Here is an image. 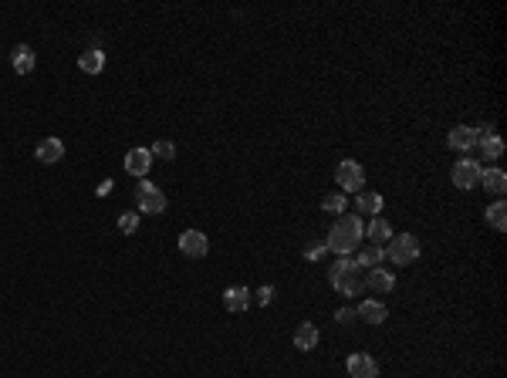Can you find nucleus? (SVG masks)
Instances as JSON below:
<instances>
[{
    "mask_svg": "<svg viewBox=\"0 0 507 378\" xmlns=\"http://www.w3.org/2000/svg\"><path fill=\"white\" fill-rule=\"evenodd\" d=\"M362 237H366V227H362V220L359 216H349V213H342L335 223H332V230H328V250H335L338 257H352V250L362 243Z\"/></svg>",
    "mask_w": 507,
    "mask_h": 378,
    "instance_id": "f257e3e1",
    "label": "nucleus"
},
{
    "mask_svg": "<svg viewBox=\"0 0 507 378\" xmlns=\"http://www.w3.org/2000/svg\"><path fill=\"white\" fill-rule=\"evenodd\" d=\"M362 267L355 264V257H342L335 260L332 267H328V284L338 290V294H345V297H359L362 294Z\"/></svg>",
    "mask_w": 507,
    "mask_h": 378,
    "instance_id": "f03ea898",
    "label": "nucleus"
},
{
    "mask_svg": "<svg viewBox=\"0 0 507 378\" xmlns=\"http://www.w3.org/2000/svg\"><path fill=\"white\" fill-rule=\"evenodd\" d=\"M385 257L392 260V264H400V267L413 264V260L419 257V237H416V233H400V237H392L389 247H385Z\"/></svg>",
    "mask_w": 507,
    "mask_h": 378,
    "instance_id": "7ed1b4c3",
    "label": "nucleus"
},
{
    "mask_svg": "<svg viewBox=\"0 0 507 378\" xmlns=\"http://www.w3.org/2000/svg\"><path fill=\"white\" fill-rule=\"evenodd\" d=\"M335 182L342 193H355V189H362L366 186V169L359 166L355 159H342L335 166Z\"/></svg>",
    "mask_w": 507,
    "mask_h": 378,
    "instance_id": "20e7f679",
    "label": "nucleus"
},
{
    "mask_svg": "<svg viewBox=\"0 0 507 378\" xmlns=\"http://www.w3.org/2000/svg\"><path fill=\"white\" fill-rule=\"evenodd\" d=\"M139 213H166V196H163V189L153 186L149 179L139 182Z\"/></svg>",
    "mask_w": 507,
    "mask_h": 378,
    "instance_id": "39448f33",
    "label": "nucleus"
},
{
    "mask_svg": "<svg viewBox=\"0 0 507 378\" xmlns=\"http://www.w3.org/2000/svg\"><path fill=\"white\" fill-rule=\"evenodd\" d=\"M480 163L477 159H460V163H453V172H450V179L457 189H474L477 182H480Z\"/></svg>",
    "mask_w": 507,
    "mask_h": 378,
    "instance_id": "423d86ee",
    "label": "nucleus"
},
{
    "mask_svg": "<svg viewBox=\"0 0 507 378\" xmlns=\"http://www.w3.org/2000/svg\"><path fill=\"white\" fill-rule=\"evenodd\" d=\"M206 250H210L206 233H200V230H183V233H180V254H183V257L200 260V257H206Z\"/></svg>",
    "mask_w": 507,
    "mask_h": 378,
    "instance_id": "0eeeda50",
    "label": "nucleus"
},
{
    "mask_svg": "<svg viewBox=\"0 0 507 378\" xmlns=\"http://www.w3.org/2000/svg\"><path fill=\"white\" fill-rule=\"evenodd\" d=\"M125 172L129 176H139V179H146V172L153 169V152L149 149H129L125 152Z\"/></svg>",
    "mask_w": 507,
    "mask_h": 378,
    "instance_id": "6e6552de",
    "label": "nucleus"
},
{
    "mask_svg": "<svg viewBox=\"0 0 507 378\" xmlns=\"http://www.w3.org/2000/svg\"><path fill=\"white\" fill-rule=\"evenodd\" d=\"M345 368H349V375L352 378H379V362L372 358V355H349V362H345Z\"/></svg>",
    "mask_w": 507,
    "mask_h": 378,
    "instance_id": "1a4fd4ad",
    "label": "nucleus"
},
{
    "mask_svg": "<svg viewBox=\"0 0 507 378\" xmlns=\"http://www.w3.org/2000/svg\"><path fill=\"white\" fill-rule=\"evenodd\" d=\"M362 284L369 290H375V294H389V290L396 288V277L389 271H383V267H372V271L362 273Z\"/></svg>",
    "mask_w": 507,
    "mask_h": 378,
    "instance_id": "9d476101",
    "label": "nucleus"
},
{
    "mask_svg": "<svg viewBox=\"0 0 507 378\" xmlns=\"http://www.w3.org/2000/svg\"><path fill=\"white\" fill-rule=\"evenodd\" d=\"M477 146H484V155H487L491 163L504 155V138L497 136L494 129H477Z\"/></svg>",
    "mask_w": 507,
    "mask_h": 378,
    "instance_id": "9b49d317",
    "label": "nucleus"
},
{
    "mask_svg": "<svg viewBox=\"0 0 507 378\" xmlns=\"http://www.w3.org/2000/svg\"><path fill=\"white\" fill-rule=\"evenodd\" d=\"M446 142H450V149L470 152L477 146V129H470V125H457V129H450Z\"/></svg>",
    "mask_w": 507,
    "mask_h": 378,
    "instance_id": "f8f14e48",
    "label": "nucleus"
},
{
    "mask_svg": "<svg viewBox=\"0 0 507 378\" xmlns=\"http://www.w3.org/2000/svg\"><path fill=\"white\" fill-rule=\"evenodd\" d=\"M34 155H37V163H45V166H54V163H62V155H64V142L62 138H45V142H41V146H37V152H34Z\"/></svg>",
    "mask_w": 507,
    "mask_h": 378,
    "instance_id": "ddd939ff",
    "label": "nucleus"
},
{
    "mask_svg": "<svg viewBox=\"0 0 507 378\" xmlns=\"http://www.w3.org/2000/svg\"><path fill=\"white\" fill-rule=\"evenodd\" d=\"M11 64H14L17 75H31L34 64H37V54H34L28 45H17L14 51H11Z\"/></svg>",
    "mask_w": 507,
    "mask_h": 378,
    "instance_id": "4468645a",
    "label": "nucleus"
},
{
    "mask_svg": "<svg viewBox=\"0 0 507 378\" xmlns=\"http://www.w3.org/2000/svg\"><path fill=\"white\" fill-rule=\"evenodd\" d=\"M385 260V247H375V243H366L359 254H355V264L362 267V271H372V267H383Z\"/></svg>",
    "mask_w": 507,
    "mask_h": 378,
    "instance_id": "2eb2a0df",
    "label": "nucleus"
},
{
    "mask_svg": "<svg viewBox=\"0 0 507 378\" xmlns=\"http://www.w3.org/2000/svg\"><path fill=\"white\" fill-rule=\"evenodd\" d=\"M294 348L298 351H315L318 348V328L311 321H301L298 331H294Z\"/></svg>",
    "mask_w": 507,
    "mask_h": 378,
    "instance_id": "dca6fc26",
    "label": "nucleus"
},
{
    "mask_svg": "<svg viewBox=\"0 0 507 378\" xmlns=\"http://www.w3.org/2000/svg\"><path fill=\"white\" fill-rule=\"evenodd\" d=\"M366 237H369V243H375V247L389 243L392 240V227H389V220H385V216H372V223L366 227Z\"/></svg>",
    "mask_w": 507,
    "mask_h": 378,
    "instance_id": "f3484780",
    "label": "nucleus"
},
{
    "mask_svg": "<svg viewBox=\"0 0 507 378\" xmlns=\"http://www.w3.org/2000/svg\"><path fill=\"white\" fill-rule=\"evenodd\" d=\"M223 307H227V311H233V314L247 311V307H250V290H247V288H227V290H223Z\"/></svg>",
    "mask_w": 507,
    "mask_h": 378,
    "instance_id": "a211bd4d",
    "label": "nucleus"
},
{
    "mask_svg": "<svg viewBox=\"0 0 507 378\" xmlns=\"http://www.w3.org/2000/svg\"><path fill=\"white\" fill-rule=\"evenodd\" d=\"M385 304H379V301H362L359 307H355V318H362L366 324H383L385 321Z\"/></svg>",
    "mask_w": 507,
    "mask_h": 378,
    "instance_id": "6ab92c4d",
    "label": "nucleus"
},
{
    "mask_svg": "<svg viewBox=\"0 0 507 378\" xmlns=\"http://www.w3.org/2000/svg\"><path fill=\"white\" fill-rule=\"evenodd\" d=\"M383 206H385V199L379 193H359V199H355V210L362 213V216H379Z\"/></svg>",
    "mask_w": 507,
    "mask_h": 378,
    "instance_id": "aec40b11",
    "label": "nucleus"
},
{
    "mask_svg": "<svg viewBox=\"0 0 507 378\" xmlns=\"http://www.w3.org/2000/svg\"><path fill=\"white\" fill-rule=\"evenodd\" d=\"M480 182L491 189L494 196H504V189H507V172H504V169H484V172H480Z\"/></svg>",
    "mask_w": 507,
    "mask_h": 378,
    "instance_id": "412c9836",
    "label": "nucleus"
},
{
    "mask_svg": "<svg viewBox=\"0 0 507 378\" xmlns=\"http://www.w3.org/2000/svg\"><path fill=\"white\" fill-rule=\"evenodd\" d=\"M484 216H487V223H491L497 233H504V230H507V203H504V199L491 203V206L484 210Z\"/></svg>",
    "mask_w": 507,
    "mask_h": 378,
    "instance_id": "4be33fe9",
    "label": "nucleus"
},
{
    "mask_svg": "<svg viewBox=\"0 0 507 378\" xmlns=\"http://www.w3.org/2000/svg\"><path fill=\"white\" fill-rule=\"evenodd\" d=\"M78 68H81L85 75H98V71L105 68V54H102L98 47H92V51H85V54L78 58Z\"/></svg>",
    "mask_w": 507,
    "mask_h": 378,
    "instance_id": "5701e85b",
    "label": "nucleus"
},
{
    "mask_svg": "<svg viewBox=\"0 0 507 378\" xmlns=\"http://www.w3.org/2000/svg\"><path fill=\"white\" fill-rule=\"evenodd\" d=\"M322 210L325 213H335V216H342V213L349 210V199H345V193H332V196L322 199Z\"/></svg>",
    "mask_w": 507,
    "mask_h": 378,
    "instance_id": "b1692460",
    "label": "nucleus"
},
{
    "mask_svg": "<svg viewBox=\"0 0 507 378\" xmlns=\"http://www.w3.org/2000/svg\"><path fill=\"white\" fill-rule=\"evenodd\" d=\"M153 159H176V146H173V142H166V138H159V142H153Z\"/></svg>",
    "mask_w": 507,
    "mask_h": 378,
    "instance_id": "393cba45",
    "label": "nucleus"
},
{
    "mask_svg": "<svg viewBox=\"0 0 507 378\" xmlns=\"http://www.w3.org/2000/svg\"><path fill=\"white\" fill-rule=\"evenodd\" d=\"M119 230H122V233H136V230H139V216H136V210H125L122 216H119Z\"/></svg>",
    "mask_w": 507,
    "mask_h": 378,
    "instance_id": "a878e982",
    "label": "nucleus"
},
{
    "mask_svg": "<svg viewBox=\"0 0 507 378\" xmlns=\"http://www.w3.org/2000/svg\"><path fill=\"white\" fill-rule=\"evenodd\" d=\"M335 321H338V324H345V328H349V324L355 321V307H338V311H335Z\"/></svg>",
    "mask_w": 507,
    "mask_h": 378,
    "instance_id": "bb28decb",
    "label": "nucleus"
},
{
    "mask_svg": "<svg viewBox=\"0 0 507 378\" xmlns=\"http://www.w3.org/2000/svg\"><path fill=\"white\" fill-rule=\"evenodd\" d=\"M325 250H328L325 243H311V247H308V250H305V257H308V260H318V257H322V254H325Z\"/></svg>",
    "mask_w": 507,
    "mask_h": 378,
    "instance_id": "cd10ccee",
    "label": "nucleus"
},
{
    "mask_svg": "<svg viewBox=\"0 0 507 378\" xmlns=\"http://www.w3.org/2000/svg\"><path fill=\"white\" fill-rule=\"evenodd\" d=\"M274 301V288H261L257 290V304H271Z\"/></svg>",
    "mask_w": 507,
    "mask_h": 378,
    "instance_id": "c85d7f7f",
    "label": "nucleus"
},
{
    "mask_svg": "<svg viewBox=\"0 0 507 378\" xmlns=\"http://www.w3.org/2000/svg\"><path fill=\"white\" fill-rule=\"evenodd\" d=\"M112 189H115V182H112V179H105V182H98V189H95V193H98V196H108Z\"/></svg>",
    "mask_w": 507,
    "mask_h": 378,
    "instance_id": "c756f323",
    "label": "nucleus"
}]
</instances>
